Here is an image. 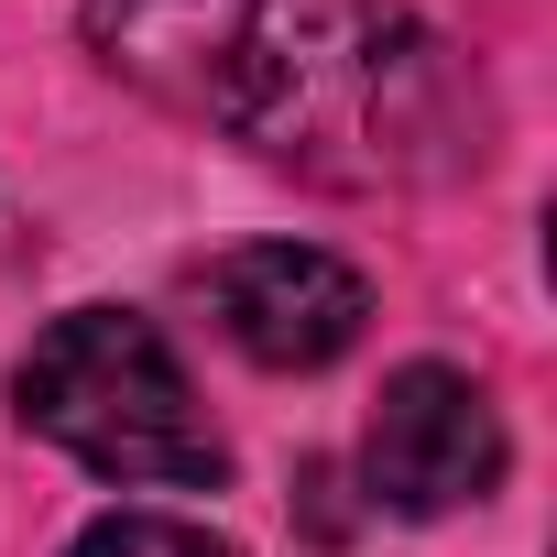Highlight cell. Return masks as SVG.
Masks as SVG:
<instances>
[{"instance_id": "6da1fadb", "label": "cell", "mask_w": 557, "mask_h": 557, "mask_svg": "<svg viewBox=\"0 0 557 557\" xmlns=\"http://www.w3.org/2000/svg\"><path fill=\"white\" fill-rule=\"evenodd\" d=\"M88 45L307 186L383 197L481 164V77L405 0H88Z\"/></svg>"}, {"instance_id": "7a4b0ae2", "label": "cell", "mask_w": 557, "mask_h": 557, "mask_svg": "<svg viewBox=\"0 0 557 557\" xmlns=\"http://www.w3.org/2000/svg\"><path fill=\"white\" fill-rule=\"evenodd\" d=\"M23 426L55 437L66 459H88L99 481H143V492H219L230 448L197 405V383L175 372V350L121 318V307H77L34 339L23 361Z\"/></svg>"}, {"instance_id": "3957f363", "label": "cell", "mask_w": 557, "mask_h": 557, "mask_svg": "<svg viewBox=\"0 0 557 557\" xmlns=\"http://www.w3.org/2000/svg\"><path fill=\"white\" fill-rule=\"evenodd\" d=\"M361 481L394 513H459V503H481L503 481V416H492V394L470 372H448V361L394 372L383 405H372V437H361Z\"/></svg>"}, {"instance_id": "277c9868", "label": "cell", "mask_w": 557, "mask_h": 557, "mask_svg": "<svg viewBox=\"0 0 557 557\" xmlns=\"http://www.w3.org/2000/svg\"><path fill=\"white\" fill-rule=\"evenodd\" d=\"M208 307L219 329L262 361V372H318L361 339L372 318V285L339 262V251H307V240H251L208 273Z\"/></svg>"}, {"instance_id": "5b68a950", "label": "cell", "mask_w": 557, "mask_h": 557, "mask_svg": "<svg viewBox=\"0 0 557 557\" xmlns=\"http://www.w3.org/2000/svg\"><path fill=\"white\" fill-rule=\"evenodd\" d=\"M66 557H230V546L197 535V524H175V513H99Z\"/></svg>"}]
</instances>
